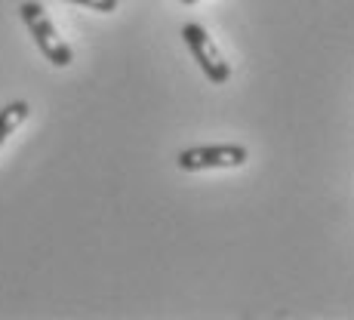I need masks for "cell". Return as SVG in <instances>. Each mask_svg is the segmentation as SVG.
I'll list each match as a JSON object with an SVG mask.
<instances>
[{
  "mask_svg": "<svg viewBox=\"0 0 354 320\" xmlns=\"http://www.w3.org/2000/svg\"><path fill=\"white\" fill-rule=\"evenodd\" d=\"M250 160V151L243 145H197V148H185L176 158V167L182 173H201V169H234L243 167Z\"/></svg>",
  "mask_w": 354,
  "mask_h": 320,
  "instance_id": "3",
  "label": "cell"
},
{
  "mask_svg": "<svg viewBox=\"0 0 354 320\" xmlns=\"http://www.w3.org/2000/svg\"><path fill=\"white\" fill-rule=\"evenodd\" d=\"M68 3L86 6V10H96V12H114L120 6V0H68Z\"/></svg>",
  "mask_w": 354,
  "mask_h": 320,
  "instance_id": "5",
  "label": "cell"
},
{
  "mask_svg": "<svg viewBox=\"0 0 354 320\" xmlns=\"http://www.w3.org/2000/svg\"><path fill=\"white\" fill-rule=\"evenodd\" d=\"M28 114H31L28 102H10V105L0 108V145L28 120Z\"/></svg>",
  "mask_w": 354,
  "mask_h": 320,
  "instance_id": "4",
  "label": "cell"
},
{
  "mask_svg": "<svg viewBox=\"0 0 354 320\" xmlns=\"http://www.w3.org/2000/svg\"><path fill=\"white\" fill-rule=\"evenodd\" d=\"M182 40H185V46L192 50L194 62L201 65V71L207 74L209 84L225 86L231 80V65L225 62V56L219 53V46L213 44V37L207 34V28H203V25H197V22L182 25Z\"/></svg>",
  "mask_w": 354,
  "mask_h": 320,
  "instance_id": "2",
  "label": "cell"
},
{
  "mask_svg": "<svg viewBox=\"0 0 354 320\" xmlns=\"http://www.w3.org/2000/svg\"><path fill=\"white\" fill-rule=\"evenodd\" d=\"M179 3H185V6H194V3H197V0H179Z\"/></svg>",
  "mask_w": 354,
  "mask_h": 320,
  "instance_id": "6",
  "label": "cell"
},
{
  "mask_svg": "<svg viewBox=\"0 0 354 320\" xmlns=\"http://www.w3.org/2000/svg\"><path fill=\"white\" fill-rule=\"evenodd\" d=\"M19 16H22V22L28 25L34 44H37V50L44 53L46 59H50L56 68H68L74 62V53L71 46L65 44L62 37H59L56 25H53V19L46 16V10L40 3H34V0H25L22 6H19Z\"/></svg>",
  "mask_w": 354,
  "mask_h": 320,
  "instance_id": "1",
  "label": "cell"
}]
</instances>
